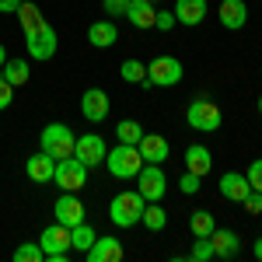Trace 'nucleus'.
I'll return each instance as SVG.
<instances>
[{
  "label": "nucleus",
  "mask_w": 262,
  "mask_h": 262,
  "mask_svg": "<svg viewBox=\"0 0 262 262\" xmlns=\"http://www.w3.org/2000/svg\"><path fill=\"white\" fill-rule=\"evenodd\" d=\"M74 143H77V137L70 133V126H67V122H49V126L39 133V147L53 158V161L74 158Z\"/></svg>",
  "instance_id": "nucleus-1"
},
{
  "label": "nucleus",
  "mask_w": 262,
  "mask_h": 262,
  "mask_svg": "<svg viewBox=\"0 0 262 262\" xmlns=\"http://www.w3.org/2000/svg\"><path fill=\"white\" fill-rule=\"evenodd\" d=\"M105 168H108L112 179H137L140 168H143L140 147H133V143H119L116 150L105 154Z\"/></svg>",
  "instance_id": "nucleus-2"
},
{
  "label": "nucleus",
  "mask_w": 262,
  "mask_h": 262,
  "mask_svg": "<svg viewBox=\"0 0 262 262\" xmlns=\"http://www.w3.org/2000/svg\"><path fill=\"white\" fill-rule=\"evenodd\" d=\"M143 206H147V200H143L140 192H119L108 203V221L116 224V227H133V224H140Z\"/></svg>",
  "instance_id": "nucleus-3"
},
{
  "label": "nucleus",
  "mask_w": 262,
  "mask_h": 262,
  "mask_svg": "<svg viewBox=\"0 0 262 262\" xmlns=\"http://www.w3.org/2000/svg\"><path fill=\"white\" fill-rule=\"evenodd\" d=\"M185 122H189L196 133H217L221 122H224V112H221L217 101L196 98V101H189V108H185Z\"/></svg>",
  "instance_id": "nucleus-4"
},
{
  "label": "nucleus",
  "mask_w": 262,
  "mask_h": 262,
  "mask_svg": "<svg viewBox=\"0 0 262 262\" xmlns=\"http://www.w3.org/2000/svg\"><path fill=\"white\" fill-rule=\"evenodd\" d=\"M185 74L179 56H158V60L147 63V84L150 88H175Z\"/></svg>",
  "instance_id": "nucleus-5"
},
{
  "label": "nucleus",
  "mask_w": 262,
  "mask_h": 262,
  "mask_svg": "<svg viewBox=\"0 0 262 262\" xmlns=\"http://www.w3.org/2000/svg\"><path fill=\"white\" fill-rule=\"evenodd\" d=\"M39 245H42V252H46L49 262H63V255L70 252V227L60 224V221L49 224V227L39 234Z\"/></svg>",
  "instance_id": "nucleus-6"
},
{
  "label": "nucleus",
  "mask_w": 262,
  "mask_h": 262,
  "mask_svg": "<svg viewBox=\"0 0 262 262\" xmlns=\"http://www.w3.org/2000/svg\"><path fill=\"white\" fill-rule=\"evenodd\" d=\"M53 182L60 185L63 192H77V189H84V182H88V168L77 158H63V161H56Z\"/></svg>",
  "instance_id": "nucleus-7"
},
{
  "label": "nucleus",
  "mask_w": 262,
  "mask_h": 262,
  "mask_svg": "<svg viewBox=\"0 0 262 262\" xmlns=\"http://www.w3.org/2000/svg\"><path fill=\"white\" fill-rule=\"evenodd\" d=\"M140 192L147 203H161L164 200V192H168V179H164V171H161V164H143L140 168Z\"/></svg>",
  "instance_id": "nucleus-8"
},
{
  "label": "nucleus",
  "mask_w": 262,
  "mask_h": 262,
  "mask_svg": "<svg viewBox=\"0 0 262 262\" xmlns=\"http://www.w3.org/2000/svg\"><path fill=\"white\" fill-rule=\"evenodd\" d=\"M105 154H108V147H105V140H101L98 133H84V137H77V143H74V158H77L84 168L105 164Z\"/></svg>",
  "instance_id": "nucleus-9"
},
{
  "label": "nucleus",
  "mask_w": 262,
  "mask_h": 262,
  "mask_svg": "<svg viewBox=\"0 0 262 262\" xmlns=\"http://www.w3.org/2000/svg\"><path fill=\"white\" fill-rule=\"evenodd\" d=\"M25 42H28V56L32 60H53L56 56V28L53 25H42L39 32H32V35H25Z\"/></svg>",
  "instance_id": "nucleus-10"
},
{
  "label": "nucleus",
  "mask_w": 262,
  "mask_h": 262,
  "mask_svg": "<svg viewBox=\"0 0 262 262\" xmlns=\"http://www.w3.org/2000/svg\"><path fill=\"white\" fill-rule=\"evenodd\" d=\"M81 112L88 122H105L108 119V95L101 88H88L81 95Z\"/></svg>",
  "instance_id": "nucleus-11"
},
{
  "label": "nucleus",
  "mask_w": 262,
  "mask_h": 262,
  "mask_svg": "<svg viewBox=\"0 0 262 262\" xmlns=\"http://www.w3.org/2000/svg\"><path fill=\"white\" fill-rule=\"evenodd\" d=\"M84 255H88V262H119L122 259V242L112 238V234H98L95 245H91Z\"/></svg>",
  "instance_id": "nucleus-12"
},
{
  "label": "nucleus",
  "mask_w": 262,
  "mask_h": 262,
  "mask_svg": "<svg viewBox=\"0 0 262 262\" xmlns=\"http://www.w3.org/2000/svg\"><path fill=\"white\" fill-rule=\"evenodd\" d=\"M210 245H213V259H234L242 252V238L234 231H227V227H213Z\"/></svg>",
  "instance_id": "nucleus-13"
},
{
  "label": "nucleus",
  "mask_w": 262,
  "mask_h": 262,
  "mask_svg": "<svg viewBox=\"0 0 262 262\" xmlns=\"http://www.w3.org/2000/svg\"><path fill=\"white\" fill-rule=\"evenodd\" d=\"M137 147H140L143 164H164L168 161V140H164L161 133H143Z\"/></svg>",
  "instance_id": "nucleus-14"
},
{
  "label": "nucleus",
  "mask_w": 262,
  "mask_h": 262,
  "mask_svg": "<svg viewBox=\"0 0 262 262\" xmlns=\"http://www.w3.org/2000/svg\"><path fill=\"white\" fill-rule=\"evenodd\" d=\"M217 18H221L224 28L238 32V28H245V21H248V4H245V0H221Z\"/></svg>",
  "instance_id": "nucleus-15"
},
{
  "label": "nucleus",
  "mask_w": 262,
  "mask_h": 262,
  "mask_svg": "<svg viewBox=\"0 0 262 262\" xmlns=\"http://www.w3.org/2000/svg\"><path fill=\"white\" fill-rule=\"evenodd\" d=\"M206 0H175V21L185 25V28H196L206 18Z\"/></svg>",
  "instance_id": "nucleus-16"
},
{
  "label": "nucleus",
  "mask_w": 262,
  "mask_h": 262,
  "mask_svg": "<svg viewBox=\"0 0 262 262\" xmlns=\"http://www.w3.org/2000/svg\"><path fill=\"white\" fill-rule=\"evenodd\" d=\"M154 18H158V7L150 4V0H129V7H126V21L133 25V28H154Z\"/></svg>",
  "instance_id": "nucleus-17"
},
{
  "label": "nucleus",
  "mask_w": 262,
  "mask_h": 262,
  "mask_svg": "<svg viewBox=\"0 0 262 262\" xmlns=\"http://www.w3.org/2000/svg\"><path fill=\"white\" fill-rule=\"evenodd\" d=\"M185 171H192V175H210L213 171V154H210V147H203V143H192V147H185Z\"/></svg>",
  "instance_id": "nucleus-18"
},
{
  "label": "nucleus",
  "mask_w": 262,
  "mask_h": 262,
  "mask_svg": "<svg viewBox=\"0 0 262 262\" xmlns=\"http://www.w3.org/2000/svg\"><path fill=\"white\" fill-rule=\"evenodd\" d=\"M88 42H91L95 49H112V46L119 42V28H116V21H112V18L95 21V25L88 28Z\"/></svg>",
  "instance_id": "nucleus-19"
},
{
  "label": "nucleus",
  "mask_w": 262,
  "mask_h": 262,
  "mask_svg": "<svg viewBox=\"0 0 262 262\" xmlns=\"http://www.w3.org/2000/svg\"><path fill=\"white\" fill-rule=\"evenodd\" d=\"M53 210H56V221H60V224H67V227H74V224H81V221H84V203L77 200L74 192L60 196Z\"/></svg>",
  "instance_id": "nucleus-20"
},
{
  "label": "nucleus",
  "mask_w": 262,
  "mask_h": 262,
  "mask_svg": "<svg viewBox=\"0 0 262 262\" xmlns=\"http://www.w3.org/2000/svg\"><path fill=\"white\" fill-rule=\"evenodd\" d=\"M217 189H221L224 200H234V203H242L245 196L252 192L248 179H245V175H238V171H224V179L217 182Z\"/></svg>",
  "instance_id": "nucleus-21"
},
{
  "label": "nucleus",
  "mask_w": 262,
  "mask_h": 262,
  "mask_svg": "<svg viewBox=\"0 0 262 262\" xmlns=\"http://www.w3.org/2000/svg\"><path fill=\"white\" fill-rule=\"evenodd\" d=\"M25 171H28V179L39 182V185H46V182H53V171H56V161L46 154V150H39V154H32L28 158V164H25Z\"/></svg>",
  "instance_id": "nucleus-22"
},
{
  "label": "nucleus",
  "mask_w": 262,
  "mask_h": 262,
  "mask_svg": "<svg viewBox=\"0 0 262 262\" xmlns=\"http://www.w3.org/2000/svg\"><path fill=\"white\" fill-rule=\"evenodd\" d=\"M18 21H21V32L25 35H32V32H39L42 25H49V21L42 18L39 7L35 4H25V0H21V7H18Z\"/></svg>",
  "instance_id": "nucleus-23"
},
{
  "label": "nucleus",
  "mask_w": 262,
  "mask_h": 262,
  "mask_svg": "<svg viewBox=\"0 0 262 262\" xmlns=\"http://www.w3.org/2000/svg\"><path fill=\"white\" fill-rule=\"evenodd\" d=\"M0 77L11 84V88L28 84V60H7L4 67H0Z\"/></svg>",
  "instance_id": "nucleus-24"
},
{
  "label": "nucleus",
  "mask_w": 262,
  "mask_h": 262,
  "mask_svg": "<svg viewBox=\"0 0 262 262\" xmlns=\"http://www.w3.org/2000/svg\"><path fill=\"white\" fill-rule=\"evenodd\" d=\"M95 238H98V231L91 227V224H74L70 227V248H77V252H88L91 245H95Z\"/></svg>",
  "instance_id": "nucleus-25"
},
{
  "label": "nucleus",
  "mask_w": 262,
  "mask_h": 262,
  "mask_svg": "<svg viewBox=\"0 0 262 262\" xmlns=\"http://www.w3.org/2000/svg\"><path fill=\"white\" fill-rule=\"evenodd\" d=\"M119 77L126 84H147V63H140V60H122L119 63Z\"/></svg>",
  "instance_id": "nucleus-26"
},
{
  "label": "nucleus",
  "mask_w": 262,
  "mask_h": 262,
  "mask_svg": "<svg viewBox=\"0 0 262 262\" xmlns=\"http://www.w3.org/2000/svg\"><path fill=\"white\" fill-rule=\"evenodd\" d=\"M213 227H217V221H213L206 210H196V213L189 217V231H192V238H210Z\"/></svg>",
  "instance_id": "nucleus-27"
},
{
  "label": "nucleus",
  "mask_w": 262,
  "mask_h": 262,
  "mask_svg": "<svg viewBox=\"0 0 262 262\" xmlns=\"http://www.w3.org/2000/svg\"><path fill=\"white\" fill-rule=\"evenodd\" d=\"M140 224L147 227V231H164V224H168V213H164L158 203H147V206H143Z\"/></svg>",
  "instance_id": "nucleus-28"
},
{
  "label": "nucleus",
  "mask_w": 262,
  "mask_h": 262,
  "mask_svg": "<svg viewBox=\"0 0 262 262\" xmlns=\"http://www.w3.org/2000/svg\"><path fill=\"white\" fill-rule=\"evenodd\" d=\"M116 137H119V143H140V137H143V126L137 119H122V122H116Z\"/></svg>",
  "instance_id": "nucleus-29"
},
{
  "label": "nucleus",
  "mask_w": 262,
  "mask_h": 262,
  "mask_svg": "<svg viewBox=\"0 0 262 262\" xmlns=\"http://www.w3.org/2000/svg\"><path fill=\"white\" fill-rule=\"evenodd\" d=\"M42 259H46V252L39 242H25L14 248V262H42Z\"/></svg>",
  "instance_id": "nucleus-30"
},
{
  "label": "nucleus",
  "mask_w": 262,
  "mask_h": 262,
  "mask_svg": "<svg viewBox=\"0 0 262 262\" xmlns=\"http://www.w3.org/2000/svg\"><path fill=\"white\" fill-rule=\"evenodd\" d=\"M189 259H192V262H210V259H213V245H210V238H192Z\"/></svg>",
  "instance_id": "nucleus-31"
},
{
  "label": "nucleus",
  "mask_w": 262,
  "mask_h": 262,
  "mask_svg": "<svg viewBox=\"0 0 262 262\" xmlns=\"http://www.w3.org/2000/svg\"><path fill=\"white\" fill-rule=\"evenodd\" d=\"M126 7H129V0H101V11L108 14V18H126Z\"/></svg>",
  "instance_id": "nucleus-32"
},
{
  "label": "nucleus",
  "mask_w": 262,
  "mask_h": 262,
  "mask_svg": "<svg viewBox=\"0 0 262 262\" xmlns=\"http://www.w3.org/2000/svg\"><path fill=\"white\" fill-rule=\"evenodd\" d=\"M245 179H248V185H252L255 192H262V158H259V161H252V164H248Z\"/></svg>",
  "instance_id": "nucleus-33"
},
{
  "label": "nucleus",
  "mask_w": 262,
  "mask_h": 262,
  "mask_svg": "<svg viewBox=\"0 0 262 262\" xmlns=\"http://www.w3.org/2000/svg\"><path fill=\"white\" fill-rule=\"evenodd\" d=\"M200 185H203V179H200V175H192V171H185V175L179 179V189L185 192V196H192V192H200Z\"/></svg>",
  "instance_id": "nucleus-34"
},
{
  "label": "nucleus",
  "mask_w": 262,
  "mask_h": 262,
  "mask_svg": "<svg viewBox=\"0 0 262 262\" xmlns=\"http://www.w3.org/2000/svg\"><path fill=\"white\" fill-rule=\"evenodd\" d=\"M242 206H245V213L259 217V213H262V192H255V189H252V192H248V196L242 200Z\"/></svg>",
  "instance_id": "nucleus-35"
},
{
  "label": "nucleus",
  "mask_w": 262,
  "mask_h": 262,
  "mask_svg": "<svg viewBox=\"0 0 262 262\" xmlns=\"http://www.w3.org/2000/svg\"><path fill=\"white\" fill-rule=\"evenodd\" d=\"M179 21H175V11H158V18H154V28H161V32H171Z\"/></svg>",
  "instance_id": "nucleus-36"
},
{
  "label": "nucleus",
  "mask_w": 262,
  "mask_h": 262,
  "mask_svg": "<svg viewBox=\"0 0 262 262\" xmlns=\"http://www.w3.org/2000/svg\"><path fill=\"white\" fill-rule=\"evenodd\" d=\"M11 101H14V88L0 77V112H4V108H11Z\"/></svg>",
  "instance_id": "nucleus-37"
},
{
  "label": "nucleus",
  "mask_w": 262,
  "mask_h": 262,
  "mask_svg": "<svg viewBox=\"0 0 262 262\" xmlns=\"http://www.w3.org/2000/svg\"><path fill=\"white\" fill-rule=\"evenodd\" d=\"M21 0H0V14H18Z\"/></svg>",
  "instance_id": "nucleus-38"
},
{
  "label": "nucleus",
  "mask_w": 262,
  "mask_h": 262,
  "mask_svg": "<svg viewBox=\"0 0 262 262\" xmlns=\"http://www.w3.org/2000/svg\"><path fill=\"white\" fill-rule=\"evenodd\" d=\"M252 252H255V259L262 262V238H259V242H255V245H252Z\"/></svg>",
  "instance_id": "nucleus-39"
},
{
  "label": "nucleus",
  "mask_w": 262,
  "mask_h": 262,
  "mask_svg": "<svg viewBox=\"0 0 262 262\" xmlns=\"http://www.w3.org/2000/svg\"><path fill=\"white\" fill-rule=\"evenodd\" d=\"M4 63H7V49L0 46V67H4Z\"/></svg>",
  "instance_id": "nucleus-40"
},
{
  "label": "nucleus",
  "mask_w": 262,
  "mask_h": 262,
  "mask_svg": "<svg viewBox=\"0 0 262 262\" xmlns=\"http://www.w3.org/2000/svg\"><path fill=\"white\" fill-rule=\"evenodd\" d=\"M259 112H262V98H259Z\"/></svg>",
  "instance_id": "nucleus-41"
},
{
  "label": "nucleus",
  "mask_w": 262,
  "mask_h": 262,
  "mask_svg": "<svg viewBox=\"0 0 262 262\" xmlns=\"http://www.w3.org/2000/svg\"><path fill=\"white\" fill-rule=\"evenodd\" d=\"M150 4H158V0H150Z\"/></svg>",
  "instance_id": "nucleus-42"
}]
</instances>
